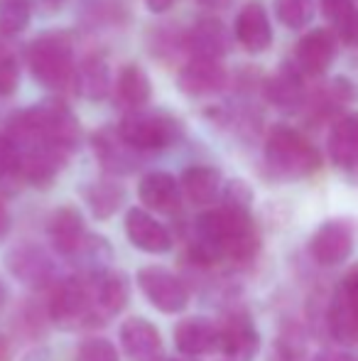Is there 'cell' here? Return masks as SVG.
<instances>
[{"mask_svg":"<svg viewBox=\"0 0 358 361\" xmlns=\"http://www.w3.org/2000/svg\"><path fill=\"white\" fill-rule=\"evenodd\" d=\"M27 67L37 84L62 94L74 86V42L67 32H42L27 47Z\"/></svg>","mask_w":358,"mask_h":361,"instance_id":"cell-1","label":"cell"},{"mask_svg":"<svg viewBox=\"0 0 358 361\" xmlns=\"http://www.w3.org/2000/svg\"><path fill=\"white\" fill-rule=\"evenodd\" d=\"M265 162L280 180H302L321 167V155L300 130L275 126L265 140Z\"/></svg>","mask_w":358,"mask_h":361,"instance_id":"cell-2","label":"cell"},{"mask_svg":"<svg viewBox=\"0 0 358 361\" xmlns=\"http://www.w3.org/2000/svg\"><path fill=\"white\" fill-rule=\"evenodd\" d=\"M118 133L133 150L153 152L174 145L181 135V123L167 111H128L120 118Z\"/></svg>","mask_w":358,"mask_h":361,"instance_id":"cell-3","label":"cell"},{"mask_svg":"<svg viewBox=\"0 0 358 361\" xmlns=\"http://www.w3.org/2000/svg\"><path fill=\"white\" fill-rule=\"evenodd\" d=\"M91 278H64L54 283L49 295V319L59 327H77L94 317L96 288L89 286Z\"/></svg>","mask_w":358,"mask_h":361,"instance_id":"cell-4","label":"cell"},{"mask_svg":"<svg viewBox=\"0 0 358 361\" xmlns=\"http://www.w3.org/2000/svg\"><path fill=\"white\" fill-rule=\"evenodd\" d=\"M135 281H138V288L148 298V302L155 310H160V312L177 314L184 312V307L189 305V293H186L184 283L172 271H167V268L145 266L138 271Z\"/></svg>","mask_w":358,"mask_h":361,"instance_id":"cell-5","label":"cell"},{"mask_svg":"<svg viewBox=\"0 0 358 361\" xmlns=\"http://www.w3.org/2000/svg\"><path fill=\"white\" fill-rule=\"evenodd\" d=\"M326 324L336 342L351 344L358 339V266L351 268L331 295Z\"/></svg>","mask_w":358,"mask_h":361,"instance_id":"cell-6","label":"cell"},{"mask_svg":"<svg viewBox=\"0 0 358 361\" xmlns=\"http://www.w3.org/2000/svg\"><path fill=\"white\" fill-rule=\"evenodd\" d=\"M356 246V233L346 219H329L309 238V253L319 266H339L349 261Z\"/></svg>","mask_w":358,"mask_h":361,"instance_id":"cell-7","label":"cell"},{"mask_svg":"<svg viewBox=\"0 0 358 361\" xmlns=\"http://www.w3.org/2000/svg\"><path fill=\"white\" fill-rule=\"evenodd\" d=\"M5 266L27 288L42 290L54 288V283H57V268H54L52 258L32 243H23V246L13 248L5 258Z\"/></svg>","mask_w":358,"mask_h":361,"instance_id":"cell-8","label":"cell"},{"mask_svg":"<svg viewBox=\"0 0 358 361\" xmlns=\"http://www.w3.org/2000/svg\"><path fill=\"white\" fill-rule=\"evenodd\" d=\"M231 47V35L219 18H204L184 32V52L189 59L221 62Z\"/></svg>","mask_w":358,"mask_h":361,"instance_id":"cell-9","label":"cell"},{"mask_svg":"<svg viewBox=\"0 0 358 361\" xmlns=\"http://www.w3.org/2000/svg\"><path fill=\"white\" fill-rule=\"evenodd\" d=\"M219 349L231 361H253L260 352V334L245 312L231 314L219 327Z\"/></svg>","mask_w":358,"mask_h":361,"instance_id":"cell-10","label":"cell"},{"mask_svg":"<svg viewBox=\"0 0 358 361\" xmlns=\"http://www.w3.org/2000/svg\"><path fill=\"white\" fill-rule=\"evenodd\" d=\"M229 74H226L221 62H209V59H189L177 74V86L189 99H206L219 91H224Z\"/></svg>","mask_w":358,"mask_h":361,"instance_id":"cell-11","label":"cell"},{"mask_svg":"<svg viewBox=\"0 0 358 361\" xmlns=\"http://www.w3.org/2000/svg\"><path fill=\"white\" fill-rule=\"evenodd\" d=\"M336 57V35L331 30H312L297 42L295 67L307 76H319L331 67Z\"/></svg>","mask_w":358,"mask_h":361,"instance_id":"cell-12","label":"cell"},{"mask_svg":"<svg viewBox=\"0 0 358 361\" xmlns=\"http://www.w3.org/2000/svg\"><path fill=\"white\" fill-rule=\"evenodd\" d=\"M47 236H49L52 248L62 258H77V253L82 251L89 238L82 212L74 209V207H62V209H57L52 214V219H49Z\"/></svg>","mask_w":358,"mask_h":361,"instance_id":"cell-13","label":"cell"},{"mask_svg":"<svg viewBox=\"0 0 358 361\" xmlns=\"http://www.w3.org/2000/svg\"><path fill=\"white\" fill-rule=\"evenodd\" d=\"M120 347L130 361H158L162 357V334L150 319L130 317L120 324Z\"/></svg>","mask_w":358,"mask_h":361,"instance_id":"cell-14","label":"cell"},{"mask_svg":"<svg viewBox=\"0 0 358 361\" xmlns=\"http://www.w3.org/2000/svg\"><path fill=\"white\" fill-rule=\"evenodd\" d=\"M125 236L138 251L145 253H167L172 248V236L150 212L145 209H128L125 214Z\"/></svg>","mask_w":358,"mask_h":361,"instance_id":"cell-15","label":"cell"},{"mask_svg":"<svg viewBox=\"0 0 358 361\" xmlns=\"http://www.w3.org/2000/svg\"><path fill=\"white\" fill-rule=\"evenodd\" d=\"M94 155L98 157L101 167L113 175H128L138 165V150H133L123 138L118 128H101L91 138Z\"/></svg>","mask_w":358,"mask_h":361,"instance_id":"cell-16","label":"cell"},{"mask_svg":"<svg viewBox=\"0 0 358 361\" xmlns=\"http://www.w3.org/2000/svg\"><path fill=\"white\" fill-rule=\"evenodd\" d=\"M234 35L238 44L250 54H260L272 44V27L270 18L260 3H248L236 18Z\"/></svg>","mask_w":358,"mask_h":361,"instance_id":"cell-17","label":"cell"},{"mask_svg":"<svg viewBox=\"0 0 358 361\" xmlns=\"http://www.w3.org/2000/svg\"><path fill=\"white\" fill-rule=\"evenodd\" d=\"M138 197L148 209L172 214L181 204V187L170 172H148L138 185Z\"/></svg>","mask_w":358,"mask_h":361,"instance_id":"cell-18","label":"cell"},{"mask_svg":"<svg viewBox=\"0 0 358 361\" xmlns=\"http://www.w3.org/2000/svg\"><path fill=\"white\" fill-rule=\"evenodd\" d=\"M174 347L184 357H201L219 347V327L206 317H186L174 327Z\"/></svg>","mask_w":358,"mask_h":361,"instance_id":"cell-19","label":"cell"},{"mask_svg":"<svg viewBox=\"0 0 358 361\" xmlns=\"http://www.w3.org/2000/svg\"><path fill=\"white\" fill-rule=\"evenodd\" d=\"M110 86H113V79H110V67L101 54H91V57L82 59L77 64V72H74V86L82 99L87 101H103L106 96L110 94Z\"/></svg>","mask_w":358,"mask_h":361,"instance_id":"cell-20","label":"cell"},{"mask_svg":"<svg viewBox=\"0 0 358 361\" xmlns=\"http://www.w3.org/2000/svg\"><path fill=\"white\" fill-rule=\"evenodd\" d=\"M305 79L295 64H285L263 84V94L277 109H297L305 101Z\"/></svg>","mask_w":358,"mask_h":361,"instance_id":"cell-21","label":"cell"},{"mask_svg":"<svg viewBox=\"0 0 358 361\" xmlns=\"http://www.w3.org/2000/svg\"><path fill=\"white\" fill-rule=\"evenodd\" d=\"M329 157L341 170L358 167V114H346L329 133Z\"/></svg>","mask_w":358,"mask_h":361,"instance_id":"cell-22","label":"cell"},{"mask_svg":"<svg viewBox=\"0 0 358 361\" xmlns=\"http://www.w3.org/2000/svg\"><path fill=\"white\" fill-rule=\"evenodd\" d=\"M150 94H153V84L148 72L138 64H125L115 79V99L125 109V114L143 109L150 101Z\"/></svg>","mask_w":358,"mask_h":361,"instance_id":"cell-23","label":"cell"},{"mask_svg":"<svg viewBox=\"0 0 358 361\" xmlns=\"http://www.w3.org/2000/svg\"><path fill=\"white\" fill-rule=\"evenodd\" d=\"M179 187L191 204H211L221 195V172L209 165L186 167Z\"/></svg>","mask_w":358,"mask_h":361,"instance_id":"cell-24","label":"cell"},{"mask_svg":"<svg viewBox=\"0 0 358 361\" xmlns=\"http://www.w3.org/2000/svg\"><path fill=\"white\" fill-rule=\"evenodd\" d=\"M96 281V305L106 317L123 312L130 300V278L123 271H106Z\"/></svg>","mask_w":358,"mask_h":361,"instance_id":"cell-25","label":"cell"},{"mask_svg":"<svg viewBox=\"0 0 358 361\" xmlns=\"http://www.w3.org/2000/svg\"><path fill=\"white\" fill-rule=\"evenodd\" d=\"M321 10L334 27L336 39L344 44H358V8L354 0H321Z\"/></svg>","mask_w":358,"mask_h":361,"instance_id":"cell-26","label":"cell"},{"mask_svg":"<svg viewBox=\"0 0 358 361\" xmlns=\"http://www.w3.org/2000/svg\"><path fill=\"white\" fill-rule=\"evenodd\" d=\"M84 197H87V204L94 212V216L106 221V219H110L120 209V204L125 200V190L113 180H98L91 187H87Z\"/></svg>","mask_w":358,"mask_h":361,"instance_id":"cell-27","label":"cell"},{"mask_svg":"<svg viewBox=\"0 0 358 361\" xmlns=\"http://www.w3.org/2000/svg\"><path fill=\"white\" fill-rule=\"evenodd\" d=\"M32 20V0H0V37L25 32Z\"/></svg>","mask_w":358,"mask_h":361,"instance_id":"cell-28","label":"cell"},{"mask_svg":"<svg viewBox=\"0 0 358 361\" xmlns=\"http://www.w3.org/2000/svg\"><path fill=\"white\" fill-rule=\"evenodd\" d=\"M275 15L285 27L302 30L314 18V3L312 0H275Z\"/></svg>","mask_w":358,"mask_h":361,"instance_id":"cell-29","label":"cell"},{"mask_svg":"<svg viewBox=\"0 0 358 361\" xmlns=\"http://www.w3.org/2000/svg\"><path fill=\"white\" fill-rule=\"evenodd\" d=\"M74 361H120L115 347L103 337H94L82 342V347L77 349V359Z\"/></svg>","mask_w":358,"mask_h":361,"instance_id":"cell-30","label":"cell"},{"mask_svg":"<svg viewBox=\"0 0 358 361\" xmlns=\"http://www.w3.org/2000/svg\"><path fill=\"white\" fill-rule=\"evenodd\" d=\"M250 204H253V192L245 185L243 180H234L226 185L224 190V207H234V209H243L250 212Z\"/></svg>","mask_w":358,"mask_h":361,"instance_id":"cell-31","label":"cell"},{"mask_svg":"<svg viewBox=\"0 0 358 361\" xmlns=\"http://www.w3.org/2000/svg\"><path fill=\"white\" fill-rule=\"evenodd\" d=\"M20 81V72L18 64L10 54L0 52V96H10L15 89H18Z\"/></svg>","mask_w":358,"mask_h":361,"instance_id":"cell-32","label":"cell"},{"mask_svg":"<svg viewBox=\"0 0 358 361\" xmlns=\"http://www.w3.org/2000/svg\"><path fill=\"white\" fill-rule=\"evenodd\" d=\"M10 175H20V157L15 145L5 135H0V180Z\"/></svg>","mask_w":358,"mask_h":361,"instance_id":"cell-33","label":"cell"},{"mask_svg":"<svg viewBox=\"0 0 358 361\" xmlns=\"http://www.w3.org/2000/svg\"><path fill=\"white\" fill-rule=\"evenodd\" d=\"M10 226H13V219H10V212L8 207L0 202V241L10 233Z\"/></svg>","mask_w":358,"mask_h":361,"instance_id":"cell-34","label":"cell"},{"mask_svg":"<svg viewBox=\"0 0 358 361\" xmlns=\"http://www.w3.org/2000/svg\"><path fill=\"white\" fill-rule=\"evenodd\" d=\"M312 361H358V359H354L351 354H344V352H321Z\"/></svg>","mask_w":358,"mask_h":361,"instance_id":"cell-35","label":"cell"},{"mask_svg":"<svg viewBox=\"0 0 358 361\" xmlns=\"http://www.w3.org/2000/svg\"><path fill=\"white\" fill-rule=\"evenodd\" d=\"M177 3V0H145V5H148V10L150 13H167L170 8H172V5Z\"/></svg>","mask_w":358,"mask_h":361,"instance_id":"cell-36","label":"cell"},{"mask_svg":"<svg viewBox=\"0 0 358 361\" xmlns=\"http://www.w3.org/2000/svg\"><path fill=\"white\" fill-rule=\"evenodd\" d=\"M64 3H67V0H39V5H42L44 10H59Z\"/></svg>","mask_w":358,"mask_h":361,"instance_id":"cell-37","label":"cell"},{"mask_svg":"<svg viewBox=\"0 0 358 361\" xmlns=\"http://www.w3.org/2000/svg\"><path fill=\"white\" fill-rule=\"evenodd\" d=\"M5 300H8V288H5L3 281H0V307L5 305Z\"/></svg>","mask_w":358,"mask_h":361,"instance_id":"cell-38","label":"cell"},{"mask_svg":"<svg viewBox=\"0 0 358 361\" xmlns=\"http://www.w3.org/2000/svg\"><path fill=\"white\" fill-rule=\"evenodd\" d=\"M201 3H209V5H214V0H201Z\"/></svg>","mask_w":358,"mask_h":361,"instance_id":"cell-39","label":"cell"}]
</instances>
